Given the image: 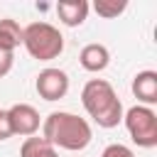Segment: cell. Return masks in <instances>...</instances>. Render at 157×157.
Instances as JSON below:
<instances>
[{"mask_svg":"<svg viewBox=\"0 0 157 157\" xmlns=\"http://www.w3.org/2000/svg\"><path fill=\"white\" fill-rule=\"evenodd\" d=\"M42 137L56 150H69V152H81L83 147H88L93 132H91V125L69 113V110H54L44 118L42 123Z\"/></svg>","mask_w":157,"mask_h":157,"instance_id":"cell-1","label":"cell"},{"mask_svg":"<svg viewBox=\"0 0 157 157\" xmlns=\"http://www.w3.org/2000/svg\"><path fill=\"white\" fill-rule=\"evenodd\" d=\"M81 103L101 128H115L123 120V103L105 78L86 81V86L81 88Z\"/></svg>","mask_w":157,"mask_h":157,"instance_id":"cell-2","label":"cell"},{"mask_svg":"<svg viewBox=\"0 0 157 157\" xmlns=\"http://www.w3.org/2000/svg\"><path fill=\"white\" fill-rule=\"evenodd\" d=\"M22 44L32 59L52 61L64 52V37L61 32L49 22H32L22 29Z\"/></svg>","mask_w":157,"mask_h":157,"instance_id":"cell-3","label":"cell"},{"mask_svg":"<svg viewBox=\"0 0 157 157\" xmlns=\"http://www.w3.org/2000/svg\"><path fill=\"white\" fill-rule=\"evenodd\" d=\"M125 128L137 147H155L157 145V113L147 105H132L128 113H123Z\"/></svg>","mask_w":157,"mask_h":157,"instance_id":"cell-4","label":"cell"},{"mask_svg":"<svg viewBox=\"0 0 157 157\" xmlns=\"http://www.w3.org/2000/svg\"><path fill=\"white\" fill-rule=\"evenodd\" d=\"M34 88H37L39 98H44V101H59L69 91V74L61 71V69H42L37 74Z\"/></svg>","mask_w":157,"mask_h":157,"instance_id":"cell-5","label":"cell"},{"mask_svg":"<svg viewBox=\"0 0 157 157\" xmlns=\"http://www.w3.org/2000/svg\"><path fill=\"white\" fill-rule=\"evenodd\" d=\"M7 118H10V125H12V135H22V137H32L37 130H39V113L34 105L29 103H15L10 105L7 110Z\"/></svg>","mask_w":157,"mask_h":157,"instance_id":"cell-6","label":"cell"},{"mask_svg":"<svg viewBox=\"0 0 157 157\" xmlns=\"http://www.w3.org/2000/svg\"><path fill=\"white\" fill-rule=\"evenodd\" d=\"M132 93L142 105H147V108L155 105L157 103V71H152V69L140 71L132 78Z\"/></svg>","mask_w":157,"mask_h":157,"instance_id":"cell-7","label":"cell"},{"mask_svg":"<svg viewBox=\"0 0 157 157\" xmlns=\"http://www.w3.org/2000/svg\"><path fill=\"white\" fill-rule=\"evenodd\" d=\"M88 10H91V5L86 0H61V2H56V15L66 27L83 25L86 17H88Z\"/></svg>","mask_w":157,"mask_h":157,"instance_id":"cell-8","label":"cell"},{"mask_svg":"<svg viewBox=\"0 0 157 157\" xmlns=\"http://www.w3.org/2000/svg\"><path fill=\"white\" fill-rule=\"evenodd\" d=\"M78 61H81V66H83L86 71L98 74V71H103V69L110 64V52H108V47L93 42V44H86V47L81 49Z\"/></svg>","mask_w":157,"mask_h":157,"instance_id":"cell-9","label":"cell"},{"mask_svg":"<svg viewBox=\"0 0 157 157\" xmlns=\"http://www.w3.org/2000/svg\"><path fill=\"white\" fill-rule=\"evenodd\" d=\"M22 44V27L12 17L0 20V49L2 52H15Z\"/></svg>","mask_w":157,"mask_h":157,"instance_id":"cell-10","label":"cell"},{"mask_svg":"<svg viewBox=\"0 0 157 157\" xmlns=\"http://www.w3.org/2000/svg\"><path fill=\"white\" fill-rule=\"evenodd\" d=\"M20 157H59L56 150L44 140V137H25L22 147H20Z\"/></svg>","mask_w":157,"mask_h":157,"instance_id":"cell-11","label":"cell"},{"mask_svg":"<svg viewBox=\"0 0 157 157\" xmlns=\"http://www.w3.org/2000/svg\"><path fill=\"white\" fill-rule=\"evenodd\" d=\"M125 7H128L125 0H96V2H93V10H96L98 17H103V20H113V17L123 15Z\"/></svg>","mask_w":157,"mask_h":157,"instance_id":"cell-12","label":"cell"},{"mask_svg":"<svg viewBox=\"0 0 157 157\" xmlns=\"http://www.w3.org/2000/svg\"><path fill=\"white\" fill-rule=\"evenodd\" d=\"M101 157H135V152H132L130 147L120 145V142H113V145H108V147L101 152Z\"/></svg>","mask_w":157,"mask_h":157,"instance_id":"cell-13","label":"cell"},{"mask_svg":"<svg viewBox=\"0 0 157 157\" xmlns=\"http://www.w3.org/2000/svg\"><path fill=\"white\" fill-rule=\"evenodd\" d=\"M12 64H15L12 52H2V49H0V78L7 76V74L12 71Z\"/></svg>","mask_w":157,"mask_h":157,"instance_id":"cell-14","label":"cell"},{"mask_svg":"<svg viewBox=\"0 0 157 157\" xmlns=\"http://www.w3.org/2000/svg\"><path fill=\"white\" fill-rule=\"evenodd\" d=\"M12 137V125H10V118L5 110H0V142L2 140H10Z\"/></svg>","mask_w":157,"mask_h":157,"instance_id":"cell-15","label":"cell"}]
</instances>
